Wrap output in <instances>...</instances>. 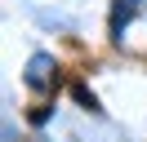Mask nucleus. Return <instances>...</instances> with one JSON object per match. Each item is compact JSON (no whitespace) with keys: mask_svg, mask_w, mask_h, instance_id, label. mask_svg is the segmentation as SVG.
Returning <instances> with one entry per match:
<instances>
[{"mask_svg":"<svg viewBox=\"0 0 147 142\" xmlns=\"http://www.w3.org/2000/svg\"><path fill=\"white\" fill-rule=\"evenodd\" d=\"M76 102H80L85 111H102V107H98V98H94V93H89L85 84H76Z\"/></svg>","mask_w":147,"mask_h":142,"instance_id":"nucleus-3","label":"nucleus"},{"mask_svg":"<svg viewBox=\"0 0 147 142\" xmlns=\"http://www.w3.org/2000/svg\"><path fill=\"white\" fill-rule=\"evenodd\" d=\"M49 115H54V111H49V107H36V111H31V124H45Z\"/></svg>","mask_w":147,"mask_h":142,"instance_id":"nucleus-4","label":"nucleus"},{"mask_svg":"<svg viewBox=\"0 0 147 142\" xmlns=\"http://www.w3.org/2000/svg\"><path fill=\"white\" fill-rule=\"evenodd\" d=\"M134 13H138V0H111V18H107L111 40H125V27L134 22Z\"/></svg>","mask_w":147,"mask_h":142,"instance_id":"nucleus-1","label":"nucleus"},{"mask_svg":"<svg viewBox=\"0 0 147 142\" xmlns=\"http://www.w3.org/2000/svg\"><path fill=\"white\" fill-rule=\"evenodd\" d=\"M49 71H54V58H49V53H31V62H27V89H45Z\"/></svg>","mask_w":147,"mask_h":142,"instance_id":"nucleus-2","label":"nucleus"}]
</instances>
